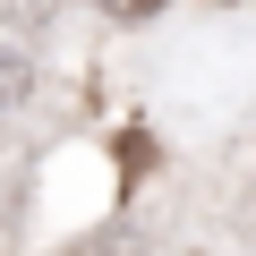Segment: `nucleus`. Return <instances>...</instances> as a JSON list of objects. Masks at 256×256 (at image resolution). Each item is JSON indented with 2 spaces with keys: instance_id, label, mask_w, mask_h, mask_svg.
Returning a JSON list of instances; mask_svg holds the SVG:
<instances>
[{
  "instance_id": "nucleus-2",
  "label": "nucleus",
  "mask_w": 256,
  "mask_h": 256,
  "mask_svg": "<svg viewBox=\"0 0 256 256\" xmlns=\"http://www.w3.org/2000/svg\"><path fill=\"white\" fill-rule=\"evenodd\" d=\"M94 9H102V18H154L162 0H94Z\"/></svg>"
},
{
  "instance_id": "nucleus-1",
  "label": "nucleus",
  "mask_w": 256,
  "mask_h": 256,
  "mask_svg": "<svg viewBox=\"0 0 256 256\" xmlns=\"http://www.w3.org/2000/svg\"><path fill=\"white\" fill-rule=\"evenodd\" d=\"M18 94H26V60H9V52H0V111H9Z\"/></svg>"
}]
</instances>
